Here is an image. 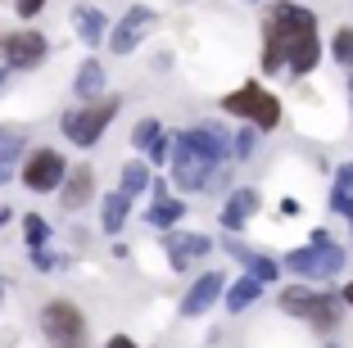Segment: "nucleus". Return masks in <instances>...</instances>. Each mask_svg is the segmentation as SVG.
I'll list each match as a JSON object with an SVG mask.
<instances>
[{
    "instance_id": "1",
    "label": "nucleus",
    "mask_w": 353,
    "mask_h": 348,
    "mask_svg": "<svg viewBox=\"0 0 353 348\" xmlns=\"http://www.w3.org/2000/svg\"><path fill=\"white\" fill-rule=\"evenodd\" d=\"M322 45H317V14L294 5V0H276L263 23V72L290 68L294 77L317 68Z\"/></svg>"
},
{
    "instance_id": "2",
    "label": "nucleus",
    "mask_w": 353,
    "mask_h": 348,
    "mask_svg": "<svg viewBox=\"0 0 353 348\" xmlns=\"http://www.w3.org/2000/svg\"><path fill=\"white\" fill-rule=\"evenodd\" d=\"M37 326H41L50 348H86L91 344V326H86L82 307L73 298H46L41 312H37Z\"/></svg>"
},
{
    "instance_id": "3",
    "label": "nucleus",
    "mask_w": 353,
    "mask_h": 348,
    "mask_svg": "<svg viewBox=\"0 0 353 348\" xmlns=\"http://www.w3.org/2000/svg\"><path fill=\"white\" fill-rule=\"evenodd\" d=\"M118 109H123V100H118V95H100V100H86V104H77V109H68V113L59 118V132L68 136L77 150H91V145H100L104 127L118 118Z\"/></svg>"
},
{
    "instance_id": "4",
    "label": "nucleus",
    "mask_w": 353,
    "mask_h": 348,
    "mask_svg": "<svg viewBox=\"0 0 353 348\" xmlns=\"http://www.w3.org/2000/svg\"><path fill=\"white\" fill-rule=\"evenodd\" d=\"M285 272H294V276H303V280H326V276H335V272H344V249L331 240V231H312V240H308V249H294V254H285Z\"/></svg>"
},
{
    "instance_id": "5",
    "label": "nucleus",
    "mask_w": 353,
    "mask_h": 348,
    "mask_svg": "<svg viewBox=\"0 0 353 348\" xmlns=\"http://www.w3.org/2000/svg\"><path fill=\"white\" fill-rule=\"evenodd\" d=\"M222 109L236 113V118H250L259 132H276L281 127V100L272 91H263L259 82H245L240 91L222 95Z\"/></svg>"
},
{
    "instance_id": "6",
    "label": "nucleus",
    "mask_w": 353,
    "mask_h": 348,
    "mask_svg": "<svg viewBox=\"0 0 353 348\" xmlns=\"http://www.w3.org/2000/svg\"><path fill=\"white\" fill-rule=\"evenodd\" d=\"M281 307H285L290 317L312 321L317 330H331L335 321H340V298H335V294H317V289H308V280H303V285L281 289Z\"/></svg>"
},
{
    "instance_id": "7",
    "label": "nucleus",
    "mask_w": 353,
    "mask_h": 348,
    "mask_svg": "<svg viewBox=\"0 0 353 348\" xmlns=\"http://www.w3.org/2000/svg\"><path fill=\"white\" fill-rule=\"evenodd\" d=\"M46 54H50V41H46L37 28H14V32H0V63L10 72H28V68H41Z\"/></svg>"
},
{
    "instance_id": "8",
    "label": "nucleus",
    "mask_w": 353,
    "mask_h": 348,
    "mask_svg": "<svg viewBox=\"0 0 353 348\" xmlns=\"http://www.w3.org/2000/svg\"><path fill=\"white\" fill-rule=\"evenodd\" d=\"M63 176H68V158H63L59 150H50V145L32 150L28 158H23V167H19V181L28 185L32 195H50V190H59Z\"/></svg>"
},
{
    "instance_id": "9",
    "label": "nucleus",
    "mask_w": 353,
    "mask_h": 348,
    "mask_svg": "<svg viewBox=\"0 0 353 348\" xmlns=\"http://www.w3.org/2000/svg\"><path fill=\"white\" fill-rule=\"evenodd\" d=\"M172 181H176V190H204L208 181H213V172H218L222 163H213L208 154H199L195 145H186L181 136L172 141Z\"/></svg>"
},
{
    "instance_id": "10",
    "label": "nucleus",
    "mask_w": 353,
    "mask_h": 348,
    "mask_svg": "<svg viewBox=\"0 0 353 348\" xmlns=\"http://www.w3.org/2000/svg\"><path fill=\"white\" fill-rule=\"evenodd\" d=\"M154 23H159V14L150 10V5H132V10L114 23V32H109V54H123L127 59V54L154 32Z\"/></svg>"
},
{
    "instance_id": "11",
    "label": "nucleus",
    "mask_w": 353,
    "mask_h": 348,
    "mask_svg": "<svg viewBox=\"0 0 353 348\" xmlns=\"http://www.w3.org/2000/svg\"><path fill=\"white\" fill-rule=\"evenodd\" d=\"M222 249H227V254L236 258L240 267H245V276H254L259 285H268V280L281 276V263H276V258H272V254H259V249H250V245H240L236 236L222 240Z\"/></svg>"
},
{
    "instance_id": "12",
    "label": "nucleus",
    "mask_w": 353,
    "mask_h": 348,
    "mask_svg": "<svg viewBox=\"0 0 353 348\" xmlns=\"http://www.w3.org/2000/svg\"><path fill=\"white\" fill-rule=\"evenodd\" d=\"M181 141L195 145L199 154H208L213 163H227V158H231V132H227V127H218V123L186 127V132H181Z\"/></svg>"
},
{
    "instance_id": "13",
    "label": "nucleus",
    "mask_w": 353,
    "mask_h": 348,
    "mask_svg": "<svg viewBox=\"0 0 353 348\" xmlns=\"http://www.w3.org/2000/svg\"><path fill=\"white\" fill-rule=\"evenodd\" d=\"M163 245H168V258H172L176 272H186L195 258H204L213 249L208 236H195V231H163Z\"/></svg>"
},
{
    "instance_id": "14",
    "label": "nucleus",
    "mask_w": 353,
    "mask_h": 348,
    "mask_svg": "<svg viewBox=\"0 0 353 348\" xmlns=\"http://www.w3.org/2000/svg\"><path fill=\"white\" fill-rule=\"evenodd\" d=\"M222 289H227V285H222V272H204V276L186 289V298H181V317H204L208 307L218 303Z\"/></svg>"
},
{
    "instance_id": "15",
    "label": "nucleus",
    "mask_w": 353,
    "mask_h": 348,
    "mask_svg": "<svg viewBox=\"0 0 353 348\" xmlns=\"http://www.w3.org/2000/svg\"><path fill=\"white\" fill-rule=\"evenodd\" d=\"M91 195H95V172L86 163L68 167V176H63V185H59V204L68 208V213H77V208L91 204Z\"/></svg>"
},
{
    "instance_id": "16",
    "label": "nucleus",
    "mask_w": 353,
    "mask_h": 348,
    "mask_svg": "<svg viewBox=\"0 0 353 348\" xmlns=\"http://www.w3.org/2000/svg\"><path fill=\"white\" fill-rule=\"evenodd\" d=\"M68 19H73V32L77 37H82L86 45H100L104 37H109V19H104V10H95V5H73V14H68Z\"/></svg>"
},
{
    "instance_id": "17",
    "label": "nucleus",
    "mask_w": 353,
    "mask_h": 348,
    "mask_svg": "<svg viewBox=\"0 0 353 348\" xmlns=\"http://www.w3.org/2000/svg\"><path fill=\"white\" fill-rule=\"evenodd\" d=\"M181 217H186V204L168 195V185H163V181H154V204H150L145 222H150V226H159V231H172Z\"/></svg>"
},
{
    "instance_id": "18",
    "label": "nucleus",
    "mask_w": 353,
    "mask_h": 348,
    "mask_svg": "<svg viewBox=\"0 0 353 348\" xmlns=\"http://www.w3.org/2000/svg\"><path fill=\"white\" fill-rule=\"evenodd\" d=\"M254 213H259V190H250V185H240L236 195H231L227 204H222V226H227V231H240V226L250 222Z\"/></svg>"
},
{
    "instance_id": "19",
    "label": "nucleus",
    "mask_w": 353,
    "mask_h": 348,
    "mask_svg": "<svg viewBox=\"0 0 353 348\" xmlns=\"http://www.w3.org/2000/svg\"><path fill=\"white\" fill-rule=\"evenodd\" d=\"M73 95L77 100H100L104 95V63L100 59H82V68L73 72Z\"/></svg>"
},
{
    "instance_id": "20",
    "label": "nucleus",
    "mask_w": 353,
    "mask_h": 348,
    "mask_svg": "<svg viewBox=\"0 0 353 348\" xmlns=\"http://www.w3.org/2000/svg\"><path fill=\"white\" fill-rule=\"evenodd\" d=\"M259 294H263V285L254 276H236L227 289H222V298H227V312H245L250 303H259Z\"/></svg>"
},
{
    "instance_id": "21",
    "label": "nucleus",
    "mask_w": 353,
    "mask_h": 348,
    "mask_svg": "<svg viewBox=\"0 0 353 348\" xmlns=\"http://www.w3.org/2000/svg\"><path fill=\"white\" fill-rule=\"evenodd\" d=\"M331 213L335 217H353V163H344L335 172V185H331Z\"/></svg>"
},
{
    "instance_id": "22",
    "label": "nucleus",
    "mask_w": 353,
    "mask_h": 348,
    "mask_svg": "<svg viewBox=\"0 0 353 348\" xmlns=\"http://www.w3.org/2000/svg\"><path fill=\"white\" fill-rule=\"evenodd\" d=\"M127 208H132V199H127L123 190H114V195H104V204H100V226L109 231V236H118V231H123V222H127Z\"/></svg>"
},
{
    "instance_id": "23",
    "label": "nucleus",
    "mask_w": 353,
    "mask_h": 348,
    "mask_svg": "<svg viewBox=\"0 0 353 348\" xmlns=\"http://www.w3.org/2000/svg\"><path fill=\"white\" fill-rule=\"evenodd\" d=\"M28 154V136H23V127H10V123H0V163L14 167Z\"/></svg>"
},
{
    "instance_id": "24",
    "label": "nucleus",
    "mask_w": 353,
    "mask_h": 348,
    "mask_svg": "<svg viewBox=\"0 0 353 348\" xmlns=\"http://www.w3.org/2000/svg\"><path fill=\"white\" fill-rule=\"evenodd\" d=\"M118 190H123L127 199L145 195V190H150V167H145V163H127L123 176H118Z\"/></svg>"
},
{
    "instance_id": "25",
    "label": "nucleus",
    "mask_w": 353,
    "mask_h": 348,
    "mask_svg": "<svg viewBox=\"0 0 353 348\" xmlns=\"http://www.w3.org/2000/svg\"><path fill=\"white\" fill-rule=\"evenodd\" d=\"M23 240H28V254L32 249H46L50 245V222L41 213H23Z\"/></svg>"
},
{
    "instance_id": "26",
    "label": "nucleus",
    "mask_w": 353,
    "mask_h": 348,
    "mask_svg": "<svg viewBox=\"0 0 353 348\" xmlns=\"http://www.w3.org/2000/svg\"><path fill=\"white\" fill-rule=\"evenodd\" d=\"M159 136H163V123H159V118H141V123L132 127V145L136 150H150Z\"/></svg>"
},
{
    "instance_id": "27",
    "label": "nucleus",
    "mask_w": 353,
    "mask_h": 348,
    "mask_svg": "<svg viewBox=\"0 0 353 348\" xmlns=\"http://www.w3.org/2000/svg\"><path fill=\"white\" fill-rule=\"evenodd\" d=\"M331 54H335V63H340V68H353V28H340V32H335Z\"/></svg>"
},
{
    "instance_id": "28",
    "label": "nucleus",
    "mask_w": 353,
    "mask_h": 348,
    "mask_svg": "<svg viewBox=\"0 0 353 348\" xmlns=\"http://www.w3.org/2000/svg\"><path fill=\"white\" fill-rule=\"evenodd\" d=\"M32 267H37V272H59L63 258L50 254V249H32Z\"/></svg>"
},
{
    "instance_id": "29",
    "label": "nucleus",
    "mask_w": 353,
    "mask_h": 348,
    "mask_svg": "<svg viewBox=\"0 0 353 348\" xmlns=\"http://www.w3.org/2000/svg\"><path fill=\"white\" fill-rule=\"evenodd\" d=\"M168 158H172V141H168V136H159V141L150 145V163H168Z\"/></svg>"
},
{
    "instance_id": "30",
    "label": "nucleus",
    "mask_w": 353,
    "mask_h": 348,
    "mask_svg": "<svg viewBox=\"0 0 353 348\" xmlns=\"http://www.w3.org/2000/svg\"><path fill=\"white\" fill-rule=\"evenodd\" d=\"M41 10H46V0H14V14L19 19H37Z\"/></svg>"
},
{
    "instance_id": "31",
    "label": "nucleus",
    "mask_w": 353,
    "mask_h": 348,
    "mask_svg": "<svg viewBox=\"0 0 353 348\" xmlns=\"http://www.w3.org/2000/svg\"><path fill=\"white\" fill-rule=\"evenodd\" d=\"M104 348H141V344H136L132 335H114V339H109V344H104Z\"/></svg>"
},
{
    "instance_id": "32",
    "label": "nucleus",
    "mask_w": 353,
    "mask_h": 348,
    "mask_svg": "<svg viewBox=\"0 0 353 348\" xmlns=\"http://www.w3.org/2000/svg\"><path fill=\"white\" fill-rule=\"evenodd\" d=\"M340 303H349V307H353V280H349V285H344V294H340Z\"/></svg>"
},
{
    "instance_id": "33",
    "label": "nucleus",
    "mask_w": 353,
    "mask_h": 348,
    "mask_svg": "<svg viewBox=\"0 0 353 348\" xmlns=\"http://www.w3.org/2000/svg\"><path fill=\"white\" fill-rule=\"evenodd\" d=\"M10 176H14V167H5V163H0V185L10 181Z\"/></svg>"
},
{
    "instance_id": "34",
    "label": "nucleus",
    "mask_w": 353,
    "mask_h": 348,
    "mask_svg": "<svg viewBox=\"0 0 353 348\" xmlns=\"http://www.w3.org/2000/svg\"><path fill=\"white\" fill-rule=\"evenodd\" d=\"M5 82H10V68H5V63H0V91H5Z\"/></svg>"
},
{
    "instance_id": "35",
    "label": "nucleus",
    "mask_w": 353,
    "mask_h": 348,
    "mask_svg": "<svg viewBox=\"0 0 353 348\" xmlns=\"http://www.w3.org/2000/svg\"><path fill=\"white\" fill-rule=\"evenodd\" d=\"M10 217H14V213H10V208H5V204H0V226H5V222H10Z\"/></svg>"
},
{
    "instance_id": "36",
    "label": "nucleus",
    "mask_w": 353,
    "mask_h": 348,
    "mask_svg": "<svg viewBox=\"0 0 353 348\" xmlns=\"http://www.w3.org/2000/svg\"><path fill=\"white\" fill-rule=\"evenodd\" d=\"M0 303H5V280H0Z\"/></svg>"
},
{
    "instance_id": "37",
    "label": "nucleus",
    "mask_w": 353,
    "mask_h": 348,
    "mask_svg": "<svg viewBox=\"0 0 353 348\" xmlns=\"http://www.w3.org/2000/svg\"><path fill=\"white\" fill-rule=\"evenodd\" d=\"M349 100H353V77H349Z\"/></svg>"
},
{
    "instance_id": "38",
    "label": "nucleus",
    "mask_w": 353,
    "mask_h": 348,
    "mask_svg": "<svg viewBox=\"0 0 353 348\" xmlns=\"http://www.w3.org/2000/svg\"><path fill=\"white\" fill-rule=\"evenodd\" d=\"M331 348H335V344H331Z\"/></svg>"
}]
</instances>
